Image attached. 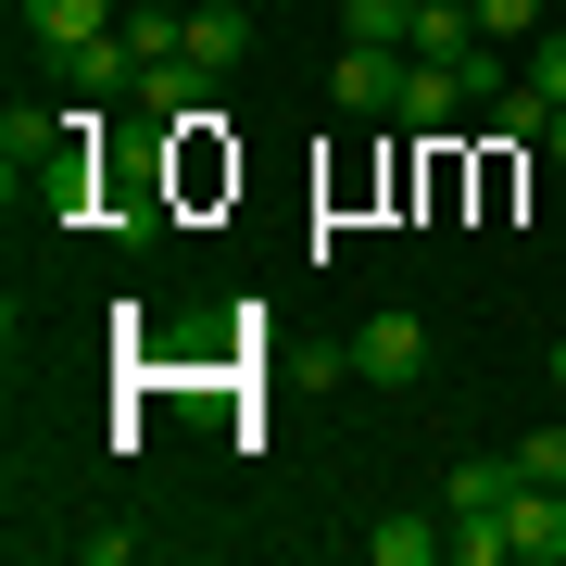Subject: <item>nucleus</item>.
<instances>
[{
  "label": "nucleus",
  "instance_id": "obj_1",
  "mask_svg": "<svg viewBox=\"0 0 566 566\" xmlns=\"http://www.w3.org/2000/svg\"><path fill=\"white\" fill-rule=\"evenodd\" d=\"M353 378L416 390V378H428V315H365V327H353Z\"/></svg>",
  "mask_w": 566,
  "mask_h": 566
},
{
  "label": "nucleus",
  "instance_id": "obj_2",
  "mask_svg": "<svg viewBox=\"0 0 566 566\" xmlns=\"http://www.w3.org/2000/svg\"><path fill=\"white\" fill-rule=\"evenodd\" d=\"M504 542H516V566H566V491H554V479H516Z\"/></svg>",
  "mask_w": 566,
  "mask_h": 566
},
{
  "label": "nucleus",
  "instance_id": "obj_3",
  "mask_svg": "<svg viewBox=\"0 0 566 566\" xmlns=\"http://www.w3.org/2000/svg\"><path fill=\"white\" fill-rule=\"evenodd\" d=\"M453 114H465V88H453V63H441V51H416V63H403V102H390V126H416V139H441Z\"/></svg>",
  "mask_w": 566,
  "mask_h": 566
},
{
  "label": "nucleus",
  "instance_id": "obj_4",
  "mask_svg": "<svg viewBox=\"0 0 566 566\" xmlns=\"http://www.w3.org/2000/svg\"><path fill=\"white\" fill-rule=\"evenodd\" d=\"M63 88H76V102H114V88H139V51H126V25H102V39L63 51Z\"/></svg>",
  "mask_w": 566,
  "mask_h": 566
},
{
  "label": "nucleus",
  "instance_id": "obj_5",
  "mask_svg": "<svg viewBox=\"0 0 566 566\" xmlns=\"http://www.w3.org/2000/svg\"><path fill=\"white\" fill-rule=\"evenodd\" d=\"M403 63H416V51L353 39V51H340V102H353V114H390V102H403Z\"/></svg>",
  "mask_w": 566,
  "mask_h": 566
},
{
  "label": "nucleus",
  "instance_id": "obj_6",
  "mask_svg": "<svg viewBox=\"0 0 566 566\" xmlns=\"http://www.w3.org/2000/svg\"><path fill=\"white\" fill-rule=\"evenodd\" d=\"M453 88H465V114H504V88H516V51H504V39H465V51H453Z\"/></svg>",
  "mask_w": 566,
  "mask_h": 566
},
{
  "label": "nucleus",
  "instance_id": "obj_7",
  "mask_svg": "<svg viewBox=\"0 0 566 566\" xmlns=\"http://www.w3.org/2000/svg\"><path fill=\"white\" fill-rule=\"evenodd\" d=\"M240 51H252V13H240V0H202V13H189V63H202V76H227Z\"/></svg>",
  "mask_w": 566,
  "mask_h": 566
},
{
  "label": "nucleus",
  "instance_id": "obj_8",
  "mask_svg": "<svg viewBox=\"0 0 566 566\" xmlns=\"http://www.w3.org/2000/svg\"><path fill=\"white\" fill-rule=\"evenodd\" d=\"M516 504V453H465L453 465V516H504Z\"/></svg>",
  "mask_w": 566,
  "mask_h": 566
},
{
  "label": "nucleus",
  "instance_id": "obj_9",
  "mask_svg": "<svg viewBox=\"0 0 566 566\" xmlns=\"http://www.w3.org/2000/svg\"><path fill=\"white\" fill-rule=\"evenodd\" d=\"M25 25H39L51 51H76V39H102V25H126L114 0H25Z\"/></svg>",
  "mask_w": 566,
  "mask_h": 566
},
{
  "label": "nucleus",
  "instance_id": "obj_10",
  "mask_svg": "<svg viewBox=\"0 0 566 566\" xmlns=\"http://www.w3.org/2000/svg\"><path fill=\"white\" fill-rule=\"evenodd\" d=\"M126 51H139V63H177L189 51V13H177V0H126Z\"/></svg>",
  "mask_w": 566,
  "mask_h": 566
},
{
  "label": "nucleus",
  "instance_id": "obj_11",
  "mask_svg": "<svg viewBox=\"0 0 566 566\" xmlns=\"http://www.w3.org/2000/svg\"><path fill=\"white\" fill-rule=\"evenodd\" d=\"M365 554H378V566H428V554H453V528H428V516H378V528H365Z\"/></svg>",
  "mask_w": 566,
  "mask_h": 566
},
{
  "label": "nucleus",
  "instance_id": "obj_12",
  "mask_svg": "<svg viewBox=\"0 0 566 566\" xmlns=\"http://www.w3.org/2000/svg\"><path fill=\"white\" fill-rule=\"evenodd\" d=\"M416 13H428V0H340V25L378 39V51H416Z\"/></svg>",
  "mask_w": 566,
  "mask_h": 566
},
{
  "label": "nucleus",
  "instance_id": "obj_13",
  "mask_svg": "<svg viewBox=\"0 0 566 566\" xmlns=\"http://www.w3.org/2000/svg\"><path fill=\"white\" fill-rule=\"evenodd\" d=\"M542 25H554V0H479V39H504V51L542 39Z\"/></svg>",
  "mask_w": 566,
  "mask_h": 566
},
{
  "label": "nucleus",
  "instance_id": "obj_14",
  "mask_svg": "<svg viewBox=\"0 0 566 566\" xmlns=\"http://www.w3.org/2000/svg\"><path fill=\"white\" fill-rule=\"evenodd\" d=\"M453 566H516V542H504V516H453Z\"/></svg>",
  "mask_w": 566,
  "mask_h": 566
},
{
  "label": "nucleus",
  "instance_id": "obj_15",
  "mask_svg": "<svg viewBox=\"0 0 566 566\" xmlns=\"http://www.w3.org/2000/svg\"><path fill=\"white\" fill-rule=\"evenodd\" d=\"M528 88L566 114V25H542V39H528Z\"/></svg>",
  "mask_w": 566,
  "mask_h": 566
},
{
  "label": "nucleus",
  "instance_id": "obj_16",
  "mask_svg": "<svg viewBox=\"0 0 566 566\" xmlns=\"http://www.w3.org/2000/svg\"><path fill=\"white\" fill-rule=\"evenodd\" d=\"M516 479H554L566 491V428H528V441H516Z\"/></svg>",
  "mask_w": 566,
  "mask_h": 566
},
{
  "label": "nucleus",
  "instance_id": "obj_17",
  "mask_svg": "<svg viewBox=\"0 0 566 566\" xmlns=\"http://www.w3.org/2000/svg\"><path fill=\"white\" fill-rule=\"evenodd\" d=\"M542 151H554V164H566V114H554V126H542Z\"/></svg>",
  "mask_w": 566,
  "mask_h": 566
},
{
  "label": "nucleus",
  "instance_id": "obj_18",
  "mask_svg": "<svg viewBox=\"0 0 566 566\" xmlns=\"http://www.w3.org/2000/svg\"><path fill=\"white\" fill-rule=\"evenodd\" d=\"M554 390H566V340H554Z\"/></svg>",
  "mask_w": 566,
  "mask_h": 566
}]
</instances>
